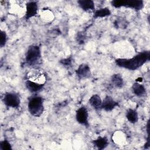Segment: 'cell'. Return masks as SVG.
I'll use <instances>...</instances> for the list:
<instances>
[{"label":"cell","mask_w":150,"mask_h":150,"mask_svg":"<svg viewBox=\"0 0 150 150\" xmlns=\"http://www.w3.org/2000/svg\"><path fill=\"white\" fill-rule=\"evenodd\" d=\"M149 51L140 52L129 59L119 58L115 60V64L120 67L129 70H135L142 66L146 62L149 60Z\"/></svg>","instance_id":"cell-1"},{"label":"cell","mask_w":150,"mask_h":150,"mask_svg":"<svg viewBox=\"0 0 150 150\" xmlns=\"http://www.w3.org/2000/svg\"><path fill=\"white\" fill-rule=\"evenodd\" d=\"M43 98L38 96H35L29 99L28 109L30 114L36 117H40L44 112Z\"/></svg>","instance_id":"cell-2"},{"label":"cell","mask_w":150,"mask_h":150,"mask_svg":"<svg viewBox=\"0 0 150 150\" xmlns=\"http://www.w3.org/2000/svg\"><path fill=\"white\" fill-rule=\"evenodd\" d=\"M42 53L40 47L37 45H32L28 47L25 54V62L29 66H35L41 59Z\"/></svg>","instance_id":"cell-3"},{"label":"cell","mask_w":150,"mask_h":150,"mask_svg":"<svg viewBox=\"0 0 150 150\" xmlns=\"http://www.w3.org/2000/svg\"><path fill=\"white\" fill-rule=\"evenodd\" d=\"M2 101L8 107L18 108L20 106L21 99L18 94L14 92H7L3 97Z\"/></svg>","instance_id":"cell-4"},{"label":"cell","mask_w":150,"mask_h":150,"mask_svg":"<svg viewBox=\"0 0 150 150\" xmlns=\"http://www.w3.org/2000/svg\"><path fill=\"white\" fill-rule=\"evenodd\" d=\"M88 118V113L85 106H81L76 110V119L78 123L83 126H85L86 127H88L89 123Z\"/></svg>","instance_id":"cell-5"},{"label":"cell","mask_w":150,"mask_h":150,"mask_svg":"<svg viewBox=\"0 0 150 150\" xmlns=\"http://www.w3.org/2000/svg\"><path fill=\"white\" fill-rule=\"evenodd\" d=\"M118 103L114 100L111 96H106L103 100H102L101 109L107 112H110L118 106Z\"/></svg>","instance_id":"cell-6"},{"label":"cell","mask_w":150,"mask_h":150,"mask_svg":"<svg viewBox=\"0 0 150 150\" xmlns=\"http://www.w3.org/2000/svg\"><path fill=\"white\" fill-rule=\"evenodd\" d=\"M38 10V6L36 1H29L26 4L25 19L28 20L36 15Z\"/></svg>","instance_id":"cell-7"},{"label":"cell","mask_w":150,"mask_h":150,"mask_svg":"<svg viewBox=\"0 0 150 150\" xmlns=\"http://www.w3.org/2000/svg\"><path fill=\"white\" fill-rule=\"evenodd\" d=\"M76 74L80 80L88 78L91 74L90 67L86 63L81 64L76 70Z\"/></svg>","instance_id":"cell-8"},{"label":"cell","mask_w":150,"mask_h":150,"mask_svg":"<svg viewBox=\"0 0 150 150\" xmlns=\"http://www.w3.org/2000/svg\"><path fill=\"white\" fill-rule=\"evenodd\" d=\"M121 7H126L132 9L136 11H141L144 8L142 1H121Z\"/></svg>","instance_id":"cell-9"},{"label":"cell","mask_w":150,"mask_h":150,"mask_svg":"<svg viewBox=\"0 0 150 150\" xmlns=\"http://www.w3.org/2000/svg\"><path fill=\"white\" fill-rule=\"evenodd\" d=\"M45 86L44 83H40L31 80L25 81V86L26 88L31 93H37L41 91Z\"/></svg>","instance_id":"cell-10"},{"label":"cell","mask_w":150,"mask_h":150,"mask_svg":"<svg viewBox=\"0 0 150 150\" xmlns=\"http://www.w3.org/2000/svg\"><path fill=\"white\" fill-rule=\"evenodd\" d=\"M88 103L96 110H101L102 100L99 95L97 94L92 95L88 100Z\"/></svg>","instance_id":"cell-11"},{"label":"cell","mask_w":150,"mask_h":150,"mask_svg":"<svg viewBox=\"0 0 150 150\" xmlns=\"http://www.w3.org/2000/svg\"><path fill=\"white\" fill-rule=\"evenodd\" d=\"M77 4L80 8L84 11H95V5L93 1L91 0H79Z\"/></svg>","instance_id":"cell-12"},{"label":"cell","mask_w":150,"mask_h":150,"mask_svg":"<svg viewBox=\"0 0 150 150\" xmlns=\"http://www.w3.org/2000/svg\"><path fill=\"white\" fill-rule=\"evenodd\" d=\"M93 145L99 150L105 149L108 145V139L106 137H98L92 141Z\"/></svg>","instance_id":"cell-13"},{"label":"cell","mask_w":150,"mask_h":150,"mask_svg":"<svg viewBox=\"0 0 150 150\" xmlns=\"http://www.w3.org/2000/svg\"><path fill=\"white\" fill-rule=\"evenodd\" d=\"M132 90L133 93L137 96H143L146 94V88L141 84L138 82H135L132 86Z\"/></svg>","instance_id":"cell-14"},{"label":"cell","mask_w":150,"mask_h":150,"mask_svg":"<svg viewBox=\"0 0 150 150\" xmlns=\"http://www.w3.org/2000/svg\"><path fill=\"white\" fill-rule=\"evenodd\" d=\"M126 118L127 120L131 124H135L138 120V115L135 110L129 108L126 112Z\"/></svg>","instance_id":"cell-15"},{"label":"cell","mask_w":150,"mask_h":150,"mask_svg":"<svg viewBox=\"0 0 150 150\" xmlns=\"http://www.w3.org/2000/svg\"><path fill=\"white\" fill-rule=\"evenodd\" d=\"M111 11L108 8L105 7L103 8H100L99 9L95 10L94 12L93 15V18L97 19V18H104L108 16L111 15Z\"/></svg>","instance_id":"cell-16"},{"label":"cell","mask_w":150,"mask_h":150,"mask_svg":"<svg viewBox=\"0 0 150 150\" xmlns=\"http://www.w3.org/2000/svg\"><path fill=\"white\" fill-rule=\"evenodd\" d=\"M111 82L116 88H121L124 86V80L120 74H114L111 77Z\"/></svg>","instance_id":"cell-17"},{"label":"cell","mask_w":150,"mask_h":150,"mask_svg":"<svg viewBox=\"0 0 150 150\" xmlns=\"http://www.w3.org/2000/svg\"><path fill=\"white\" fill-rule=\"evenodd\" d=\"M72 62H73V59L71 56H69L67 58L62 59L60 60V64H62L64 67L66 68L70 67L72 66Z\"/></svg>","instance_id":"cell-18"},{"label":"cell","mask_w":150,"mask_h":150,"mask_svg":"<svg viewBox=\"0 0 150 150\" xmlns=\"http://www.w3.org/2000/svg\"><path fill=\"white\" fill-rule=\"evenodd\" d=\"M0 149L2 150H11L12 146L8 140L4 139L0 142Z\"/></svg>","instance_id":"cell-19"},{"label":"cell","mask_w":150,"mask_h":150,"mask_svg":"<svg viewBox=\"0 0 150 150\" xmlns=\"http://www.w3.org/2000/svg\"><path fill=\"white\" fill-rule=\"evenodd\" d=\"M7 42V35L6 32L1 30V39H0V46L3 47L5 46Z\"/></svg>","instance_id":"cell-20"},{"label":"cell","mask_w":150,"mask_h":150,"mask_svg":"<svg viewBox=\"0 0 150 150\" xmlns=\"http://www.w3.org/2000/svg\"><path fill=\"white\" fill-rule=\"evenodd\" d=\"M85 36L83 33V32H79L77 35V40L79 44L84 43V42Z\"/></svg>","instance_id":"cell-21"}]
</instances>
